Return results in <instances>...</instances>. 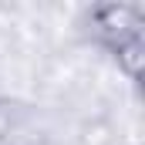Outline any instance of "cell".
I'll return each instance as SVG.
<instances>
[{"label": "cell", "instance_id": "obj_1", "mask_svg": "<svg viewBox=\"0 0 145 145\" xmlns=\"http://www.w3.org/2000/svg\"><path fill=\"white\" fill-rule=\"evenodd\" d=\"M88 20H91V34L101 44H108L111 51L118 44H125L128 37L145 34L142 31V7H135V3H101V7H91Z\"/></svg>", "mask_w": 145, "mask_h": 145}, {"label": "cell", "instance_id": "obj_2", "mask_svg": "<svg viewBox=\"0 0 145 145\" xmlns=\"http://www.w3.org/2000/svg\"><path fill=\"white\" fill-rule=\"evenodd\" d=\"M115 64H118V74H125L128 81H138L145 68V34L128 37L125 44L115 47Z\"/></svg>", "mask_w": 145, "mask_h": 145}, {"label": "cell", "instance_id": "obj_3", "mask_svg": "<svg viewBox=\"0 0 145 145\" xmlns=\"http://www.w3.org/2000/svg\"><path fill=\"white\" fill-rule=\"evenodd\" d=\"M0 145H7V138H3V135H0Z\"/></svg>", "mask_w": 145, "mask_h": 145}]
</instances>
